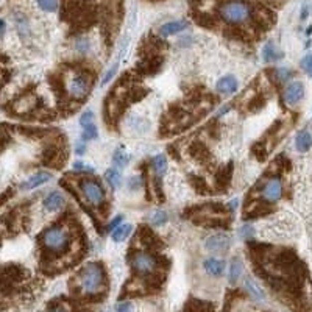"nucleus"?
<instances>
[{"mask_svg": "<svg viewBox=\"0 0 312 312\" xmlns=\"http://www.w3.org/2000/svg\"><path fill=\"white\" fill-rule=\"evenodd\" d=\"M218 17L225 22L226 25L231 27H240V25H248L253 22L255 16L265 14L267 11H261L256 14V9L251 3L244 2V0H226V2L220 3L217 8Z\"/></svg>", "mask_w": 312, "mask_h": 312, "instance_id": "nucleus-1", "label": "nucleus"}, {"mask_svg": "<svg viewBox=\"0 0 312 312\" xmlns=\"http://www.w3.org/2000/svg\"><path fill=\"white\" fill-rule=\"evenodd\" d=\"M106 276L99 262H89L77 276V287L85 297H97L105 292Z\"/></svg>", "mask_w": 312, "mask_h": 312, "instance_id": "nucleus-2", "label": "nucleus"}, {"mask_svg": "<svg viewBox=\"0 0 312 312\" xmlns=\"http://www.w3.org/2000/svg\"><path fill=\"white\" fill-rule=\"evenodd\" d=\"M41 244L44 250L50 253V255H64L72 244L71 231L61 225L50 226L42 233Z\"/></svg>", "mask_w": 312, "mask_h": 312, "instance_id": "nucleus-3", "label": "nucleus"}, {"mask_svg": "<svg viewBox=\"0 0 312 312\" xmlns=\"http://www.w3.org/2000/svg\"><path fill=\"white\" fill-rule=\"evenodd\" d=\"M91 89V75L85 71H74L67 80L69 96L74 99H83L89 94Z\"/></svg>", "mask_w": 312, "mask_h": 312, "instance_id": "nucleus-4", "label": "nucleus"}, {"mask_svg": "<svg viewBox=\"0 0 312 312\" xmlns=\"http://www.w3.org/2000/svg\"><path fill=\"white\" fill-rule=\"evenodd\" d=\"M131 269L139 276H153L158 272V259L145 251H137L131 258Z\"/></svg>", "mask_w": 312, "mask_h": 312, "instance_id": "nucleus-5", "label": "nucleus"}, {"mask_svg": "<svg viewBox=\"0 0 312 312\" xmlns=\"http://www.w3.org/2000/svg\"><path fill=\"white\" fill-rule=\"evenodd\" d=\"M80 189L89 205L102 206L105 203V191L96 180H83L80 183Z\"/></svg>", "mask_w": 312, "mask_h": 312, "instance_id": "nucleus-6", "label": "nucleus"}, {"mask_svg": "<svg viewBox=\"0 0 312 312\" xmlns=\"http://www.w3.org/2000/svg\"><path fill=\"white\" fill-rule=\"evenodd\" d=\"M261 199L265 203H276L283 197V183L278 177H272L262 184L259 191Z\"/></svg>", "mask_w": 312, "mask_h": 312, "instance_id": "nucleus-7", "label": "nucleus"}, {"mask_svg": "<svg viewBox=\"0 0 312 312\" xmlns=\"http://www.w3.org/2000/svg\"><path fill=\"white\" fill-rule=\"evenodd\" d=\"M231 247V237L225 233H217L206 239L205 248L209 253H226Z\"/></svg>", "mask_w": 312, "mask_h": 312, "instance_id": "nucleus-8", "label": "nucleus"}, {"mask_svg": "<svg viewBox=\"0 0 312 312\" xmlns=\"http://www.w3.org/2000/svg\"><path fill=\"white\" fill-rule=\"evenodd\" d=\"M215 89L218 94H222V96H231V94H234V92H237L239 82L234 75H225L217 82Z\"/></svg>", "mask_w": 312, "mask_h": 312, "instance_id": "nucleus-9", "label": "nucleus"}, {"mask_svg": "<svg viewBox=\"0 0 312 312\" xmlns=\"http://www.w3.org/2000/svg\"><path fill=\"white\" fill-rule=\"evenodd\" d=\"M305 97V86L302 82L291 83L284 91V99L289 105H297V103Z\"/></svg>", "mask_w": 312, "mask_h": 312, "instance_id": "nucleus-10", "label": "nucleus"}, {"mask_svg": "<svg viewBox=\"0 0 312 312\" xmlns=\"http://www.w3.org/2000/svg\"><path fill=\"white\" fill-rule=\"evenodd\" d=\"M64 203H66L64 195L60 191H53L45 197L44 208H45V211H49V212H58L64 206Z\"/></svg>", "mask_w": 312, "mask_h": 312, "instance_id": "nucleus-11", "label": "nucleus"}, {"mask_svg": "<svg viewBox=\"0 0 312 312\" xmlns=\"http://www.w3.org/2000/svg\"><path fill=\"white\" fill-rule=\"evenodd\" d=\"M203 269L208 275L211 276H222L225 273V261L217 259V258H209L203 261Z\"/></svg>", "mask_w": 312, "mask_h": 312, "instance_id": "nucleus-12", "label": "nucleus"}, {"mask_svg": "<svg viewBox=\"0 0 312 312\" xmlns=\"http://www.w3.org/2000/svg\"><path fill=\"white\" fill-rule=\"evenodd\" d=\"M52 180V175L49 172H38V173H34L33 177H30L24 184H22V189H36L39 186H42V184L45 183H49Z\"/></svg>", "mask_w": 312, "mask_h": 312, "instance_id": "nucleus-13", "label": "nucleus"}, {"mask_svg": "<svg viewBox=\"0 0 312 312\" xmlns=\"http://www.w3.org/2000/svg\"><path fill=\"white\" fill-rule=\"evenodd\" d=\"M188 27V22L186 20H172V22H167L163 27L159 28V33L161 36L164 38H169V36H173V34H177L183 30H186Z\"/></svg>", "mask_w": 312, "mask_h": 312, "instance_id": "nucleus-14", "label": "nucleus"}, {"mask_svg": "<svg viewBox=\"0 0 312 312\" xmlns=\"http://www.w3.org/2000/svg\"><path fill=\"white\" fill-rule=\"evenodd\" d=\"M262 58H264L265 63H275V61L281 60L283 53L276 49V45L273 42H267L262 49Z\"/></svg>", "mask_w": 312, "mask_h": 312, "instance_id": "nucleus-15", "label": "nucleus"}, {"mask_svg": "<svg viewBox=\"0 0 312 312\" xmlns=\"http://www.w3.org/2000/svg\"><path fill=\"white\" fill-rule=\"evenodd\" d=\"M244 287H245V291L248 292V295H251L253 300H256V302H264V300H265V295L262 292V289L255 281H253L250 276H248V278H245Z\"/></svg>", "mask_w": 312, "mask_h": 312, "instance_id": "nucleus-16", "label": "nucleus"}, {"mask_svg": "<svg viewBox=\"0 0 312 312\" xmlns=\"http://www.w3.org/2000/svg\"><path fill=\"white\" fill-rule=\"evenodd\" d=\"M295 147H297L298 152H302V153L308 152V150L312 147V136H311V133L306 131V130L300 131L297 134V139H295Z\"/></svg>", "mask_w": 312, "mask_h": 312, "instance_id": "nucleus-17", "label": "nucleus"}, {"mask_svg": "<svg viewBox=\"0 0 312 312\" xmlns=\"http://www.w3.org/2000/svg\"><path fill=\"white\" fill-rule=\"evenodd\" d=\"M133 233V225L130 223H122L115 228L112 233H111V237L114 242H123L130 237V234Z\"/></svg>", "mask_w": 312, "mask_h": 312, "instance_id": "nucleus-18", "label": "nucleus"}, {"mask_svg": "<svg viewBox=\"0 0 312 312\" xmlns=\"http://www.w3.org/2000/svg\"><path fill=\"white\" fill-rule=\"evenodd\" d=\"M242 270H244V267H242L240 259L234 258L229 264V272H228V280H229L231 284H236L239 281V278L242 276Z\"/></svg>", "mask_w": 312, "mask_h": 312, "instance_id": "nucleus-19", "label": "nucleus"}, {"mask_svg": "<svg viewBox=\"0 0 312 312\" xmlns=\"http://www.w3.org/2000/svg\"><path fill=\"white\" fill-rule=\"evenodd\" d=\"M152 166H153V170L156 173V177H163L164 173L167 172V167H169V163H167V158L164 155H156L152 161Z\"/></svg>", "mask_w": 312, "mask_h": 312, "instance_id": "nucleus-20", "label": "nucleus"}, {"mask_svg": "<svg viewBox=\"0 0 312 312\" xmlns=\"http://www.w3.org/2000/svg\"><path fill=\"white\" fill-rule=\"evenodd\" d=\"M105 178H106V183L109 184L111 189H119L120 184H122V177L120 173L115 170V169H108L106 173H105Z\"/></svg>", "mask_w": 312, "mask_h": 312, "instance_id": "nucleus-21", "label": "nucleus"}, {"mask_svg": "<svg viewBox=\"0 0 312 312\" xmlns=\"http://www.w3.org/2000/svg\"><path fill=\"white\" fill-rule=\"evenodd\" d=\"M112 163H114L115 166H119V167H126V166H128V163H130V156L126 155V153L123 152V150L117 148V150L114 152Z\"/></svg>", "mask_w": 312, "mask_h": 312, "instance_id": "nucleus-22", "label": "nucleus"}, {"mask_svg": "<svg viewBox=\"0 0 312 312\" xmlns=\"http://www.w3.org/2000/svg\"><path fill=\"white\" fill-rule=\"evenodd\" d=\"M150 220H152V225H153V226H163V225L167 223L169 215H167L166 211L158 209V211H155V212L152 214V217H150Z\"/></svg>", "mask_w": 312, "mask_h": 312, "instance_id": "nucleus-23", "label": "nucleus"}, {"mask_svg": "<svg viewBox=\"0 0 312 312\" xmlns=\"http://www.w3.org/2000/svg\"><path fill=\"white\" fill-rule=\"evenodd\" d=\"M97 134H99V130H97V126H96L94 122L86 125V126H83V134H82L83 141H92V139H96Z\"/></svg>", "mask_w": 312, "mask_h": 312, "instance_id": "nucleus-24", "label": "nucleus"}, {"mask_svg": "<svg viewBox=\"0 0 312 312\" xmlns=\"http://www.w3.org/2000/svg\"><path fill=\"white\" fill-rule=\"evenodd\" d=\"M38 6L45 13H55L58 8L56 0H38Z\"/></svg>", "mask_w": 312, "mask_h": 312, "instance_id": "nucleus-25", "label": "nucleus"}, {"mask_svg": "<svg viewBox=\"0 0 312 312\" xmlns=\"http://www.w3.org/2000/svg\"><path fill=\"white\" fill-rule=\"evenodd\" d=\"M117 66H119V61H115L109 69H108V72L105 74V77H103V80H102V85L105 86V85H108L111 80L114 78V75H115V72H117Z\"/></svg>", "mask_w": 312, "mask_h": 312, "instance_id": "nucleus-26", "label": "nucleus"}, {"mask_svg": "<svg viewBox=\"0 0 312 312\" xmlns=\"http://www.w3.org/2000/svg\"><path fill=\"white\" fill-rule=\"evenodd\" d=\"M302 69L309 77H312V55H308V56L303 58V60H302Z\"/></svg>", "mask_w": 312, "mask_h": 312, "instance_id": "nucleus-27", "label": "nucleus"}, {"mask_svg": "<svg viewBox=\"0 0 312 312\" xmlns=\"http://www.w3.org/2000/svg\"><path fill=\"white\" fill-rule=\"evenodd\" d=\"M92 120H94V112H92V111H85L82 114V117H80V125L86 126V125L92 123Z\"/></svg>", "mask_w": 312, "mask_h": 312, "instance_id": "nucleus-28", "label": "nucleus"}, {"mask_svg": "<svg viewBox=\"0 0 312 312\" xmlns=\"http://www.w3.org/2000/svg\"><path fill=\"white\" fill-rule=\"evenodd\" d=\"M142 186V181L139 177H130L128 178V189L130 191H139Z\"/></svg>", "mask_w": 312, "mask_h": 312, "instance_id": "nucleus-29", "label": "nucleus"}, {"mask_svg": "<svg viewBox=\"0 0 312 312\" xmlns=\"http://www.w3.org/2000/svg\"><path fill=\"white\" fill-rule=\"evenodd\" d=\"M74 169H75L77 172H86V173H92V172H94V169L89 167V166L85 164V163H82V161H77V163H74Z\"/></svg>", "mask_w": 312, "mask_h": 312, "instance_id": "nucleus-30", "label": "nucleus"}, {"mask_svg": "<svg viewBox=\"0 0 312 312\" xmlns=\"http://www.w3.org/2000/svg\"><path fill=\"white\" fill-rule=\"evenodd\" d=\"M123 223V215H117V217H115V218H112V220H111V223L108 225V231H109V233H112V231L115 229V228H117L119 225H122Z\"/></svg>", "mask_w": 312, "mask_h": 312, "instance_id": "nucleus-31", "label": "nucleus"}, {"mask_svg": "<svg viewBox=\"0 0 312 312\" xmlns=\"http://www.w3.org/2000/svg\"><path fill=\"white\" fill-rule=\"evenodd\" d=\"M115 312H131V303H128V302L119 303L117 308H115Z\"/></svg>", "mask_w": 312, "mask_h": 312, "instance_id": "nucleus-32", "label": "nucleus"}, {"mask_svg": "<svg viewBox=\"0 0 312 312\" xmlns=\"http://www.w3.org/2000/svg\"><path fill=\"white\" fill-rule=\"evenodd\" d=\"M251 234H253V228L251 226H242V229H240V236L242 237H245V239H248V237H251Z\"/></svg>", "mask_w": 312, "mask_h": 312, "instance_id": "nucleus-33", "label": "nucleus"}, {"mask_svg": "<svg viewBox=\"0 0 312 312\" xmlns=\"http://www.w3.org/2000/svg\"><path fill=\"white\" fill-rule=\"evenodd\" d=\"M47 312H69V311L64 306H61V305H53V306H50L47 309Z\"/></svg>", "mask_w": 312, "mask_h": 312, "instance_id": "nucleus-34", "label": "nucleus"}, {"mask_svg": "<svg viewBox=\"0 0 312 312\" xmlns=\"http://www.w3.org/2000/svg\"><path fill=\"white\" fill-rule=\"evenodd\" d=\"M291 74H292V72H291V71H287V69H278V75L281 77V80H286Z\"/></svg>", "mask_w": 312, "mask_h": 312, "instance_id": "nucleus-35", "label": "nucleus"}, {"mask_svg": "<svg viewBox=\"0 0 312 312\" xmlns=\"http://www.w3.org/2000/svg\"><path fill=\"white\" fill-rule=\"evenodd\" d=\"M5 31H6V24H5V20H3V19H0V39L3 38Z\"/></svg>", "mask_w": 312, "mask_h": 312, "instance_id": "nucleus-36", "label": "nucleus"}, {"mask_svg": "<svg viewBox=\"0 0 312 312\" xmlns=\"http://www.w3.org/2000/svg\"><path fill=\"white\" fill-rule=\"evenodd\" d=\"M229 109H231V106H229V105H225V106H222L220 109L217 111V115H223V114H226Z\"/></svg>", "mask_w": 312, "mask_h": 312, "instance_id": "nucleus-37", "label": "nucleus"}, {"mask_svg": "<svg viewBox=\"0 0 312 312\" xmlns=\"http://www.w3.org/2000/svg\"><path fill=\"white\" fill-rule=\"evenodd\" d=\"M231 312H255V311L250 309V308H234Z\"/></svg>", "mask_w": 312, "mask_h": 312, "instance_id": "nucleus-38", "label": "nucleus"}, {"mask_svg": "<svg viewBox=\"0 0 312 312\" xmlns=\"http://www.w3.org/2000/svg\"><path fill=\"white\" fill-rule=\"evenodd\" d=\"M83 152H85V145L78 144V145H77V153H78V155H82Z\"/></svg>", "mask_w": 312, "mask_h": 312, "instance_id": "nucleus-39", "label": "nucleus"}]
</instances>
